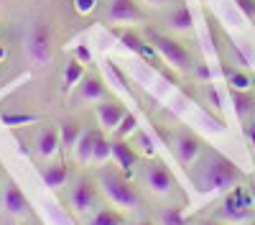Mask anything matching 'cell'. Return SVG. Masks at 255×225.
<instances>
[{
  "instance_id": "obj_1",
  "label": "cell",
  "mask_w": 255,
  "mask_h": 225,
  "mask_svg": "<svg viewBox=\"0 0 255 225\" xmlns=\"http://www.w3.org/2000/svg\"><path fill=\"white\" fill-rule=\"evenodd\" d=\"M240 179H243V172L235 167V161H230L222 154H209L202 161V167H199V172L194 177L197 187L202 192H225V190H232Z\"/></svg>"
},
{
  "instance_id": "obj_2",
  "label": "cell",
  "mask_w": 255,
  "mask_h": 225,
  "mask_svg": "<svg viewBox=\"0 0 255 225\" xmlns=\"http://www.w3.org/2000/svg\"><path fill=\"white\" fill-rule=\"evenodd\" d=\"M148 38H151L153 49L158 51V56L166 61V64H171L179 72L191 69V54H189V49L184 44H179L176 38H168V36L156 33V31H148Z\"/></svg>"
},
{
  "instance_id": "obj_3",
  "label": "cell",
  "mask_w": 255,
  "mask_h": 225,
  "mask_svg": "<svg viewBox=\"0 0 255 225\" xmlns=\"http://www.w3.org/2000/svg\"><path fill=\"white\" fill-rule=\"evenodd\" d=\"M26 51L33 64H46L51 59V26L46 20H33L26 33Z\"/></svg>"
},
{
  "instance_id": "obj_4",
  "label": "cell",
  "mask_w": 255,
  "mask_h": 225,
  "mask_svg": "<svg viewBox=\"0 0 255 225\" xmlns=\"http://www.w3.org/2000/svg\"><path fill=\"white\" fill-rule=\"evenodd\" d=\"M102 192L108 195L110 202L120 205V208H135L138 205V192L130 182L120 174H102Z\"/></svg>"
},
{
  "instance_id": "obj_5",
  "label": "cell",
  "mask_w": 255,
  "mask_h": 225,
  "mask_svg": "<svg viewBox=\"0 0 255 225\" xmlns=\"http://www.w3.org/2000/svg\"><path fill=\"white\" fill-rule=\"evenodd\" d=\"M145 184L151 187V192L156 195H168L174 187H176V182H174V174L168 172V167L163 161H153L151 167H148L145 172Z\"/></svg>"
},
{
  "instance_id": "obj_6",
  "label": "cell",
  "mask_w": 255,
  "mask_h": 225,
  "mask_svg": "<svg viewBox=\"0 0 255 225\" xmlns=\"http://www.w3.org/2000/svg\"><path fill=\"white\" fill-rule=\"evenodd\" d=\"M108 20L110 23H138V20H143V10L138 8L135 0H113Z\"/></svg>"
},
{
  "instance_id": "obj_7",
  "label": "cell",
  "mask_w": 255,
  "mask_h": 225,
  "mask_svg": "<svg viewBox=\"0 0 255 225\" xmlns=\"http://www.w3.org/2000/svg\"><path fill=\"white\" fill-rule=\"evenodd\" d=\"M250 213H253L250 200L245 197L243 190L235 187V192H230L227 200H225V210H222V215H225L227 220H248Z\"/></svg>"
},
{
  "instance_id": "obj_8",
  "label": "cell",
  "mask_w": 255,
  "mask_h": 225,
  "mask_svg": "<svg viewBox=\"0 0 255 225\" xmlns=\"http://www.w3.org/2000/svg\"><path fill=\"white\" fill-rule=\"evenodd\" d=\"M3 205H5V210H8L10 215H15V218H23V215L31 213V205H28L26 195L20 192V187H18V184H13V182L8 184V190H5Z\"/></svg>"
},
{
  "instance_id": "obj_9",
  "label": "cell",
  "mask_w": 255,
  "mask_h": 225,
  "mask_svg": "<svg viewBox=\"0 0 255 225\" xmlns=\"http://www.w3.org/2000/svg\"><path fill=\"white\" fill-rule=\"evenodd\" d=\"M72 205L77 213H87L92 205H95V184L90 179H79L77 187L72 192Z\"/></svg>"
},
{
  "instance_id": "obj_10",
  "label": "cell",
  "mask_w": 255,
  "mask_h": 225,
  "mask_svg": "<svg viewBox=\"0 0 255 225\" xmlns=\"http://www.w3.org/2000/svg\"><path fill=\"white\" fill-rule=\"evenodd\" d=\"M123 115H125V110H123L120 102H108V100H102L100 105H97V118H100V123H102L105 128H110V131L120 126Z\"/></svg>"
},
{
  "instance_id": "obj_11",
  "label": "cell",
  "mask_w": 255,
  "mask_h": 225,
  "mask_svg": "<svg viewBox=\"0 0 255 225\" xmlns=\"http://www.w3.org/2000/svg\"><path fill=\"white\" fill-rule=\"evenodd\" d=\"M176 151H179V159H181L184 164H191V161L199 156V151H202V141H199L194 133L184 131V133L179 136V141H176Z\"/></svg>"
},
{
  "instance_id": "obj_12",
  "label": "cell",
  "mask_w": 255,
  "mask_h": 225,
  "mask_svg": "<svg viewBox=\"0 0 255 225\" xmlns=\"http://www.w3.org/2000/svg\"><path fill=\"white\" fill-rule=\"evenodd\" d=\"M105 82L100 77H84L79 82V97L87 102H102L105 100Z\"/></svg>"
},
{
  "instance_id": "obj_13",
  "label": "cell",
  "mask_w": 255,
  "mask_h": 225,
  "mask_svg": "<svg viewBox=\"0 0 255 225\" xmlns=\"http://www.w3.org/2000/svg\"><path fill=\"white\" fill-rule=\"evenodd\" d=\"M113 156L118 159V164H120V169L123 172H128L130 174L133 172V167L138 164V156H135V151L125 143V138H118V141H113Z\"/></svg>"
},
{
  "instance_id": "obj_14",
  "label": "cell",
  "mask_w": 255,
  "mask_h": 225,
  "mask_svg": "<svg viewBox=\"0 0 255 225\" xmlns=\"http://www.w3.org/2000/svg\"><path fill=\"white\" fill-rule=\"evenodd\" d=\"M95 143H97V133L95 131H82V136L77 138V146H74V154H77L79 164H90L92 161Z\"/></svg>"
},
{
  "instance_id": "obj_15",
  "label": "cell",
  "mask_w": 255,
  "mask_h": 225,
  "mask_svg": "<svg viewBox=\"0 0 255 225\" xmlns=\"http://www.w3.org/2000/svg\"><path fill=\"white\" fill-rule=\"evenodd\" d=\"M230 97H232V102H235V113H238L240 120H245L250 113H255V95L250 90H235L232 87Z\"/></svg>"
},
{
  "instance_id": "obj_16",
  "label": "cell",
  "mask_w": 255,
  "mask_h": 225,
  "mask_svg": "<svg viewBox=\"0 0 255 225\" xmlns=\"http://www.w3.org/2000/svg\"><path fill=\"white\" fill-rule=\"evenodd\" d=\"M38 154L44 156V159H49V156H54L56 154V149L61 146V138H59V131L56 128H44L38 133Z\"/></svg>"
},
{
  "instance_id": "obj_17",
  "label": "cell",
  "mask_w": 255,
  "mask_h": 225,
  "mask_svg": "<svg viewBox=\"0 0 255 225\" xmlns=\"http://www.w3.org/2000/svg\"><path fill=\"white\" fill-rule=\"evenodd\" d=\"M67 177H69V169H67V164H54V167H49L44 174H41V179H44V184L46 187H51V190H59L64 182H67Z\"/></svg>"
},
{
  "instance_id": "obj_18",
  "label": "cell",
  "mask_w": 255,
  "mask_h": 225,
  "mask_svg": "<svg viewBox=\"0 0 255 225\" xmlns=\"http://www.w3.org/2000/svg\"><path fill=\"white\" fill-rule=\"evenodd\" d=\"M168 26H171L174 31H191V26H194V20H191V10L186 5L174 8V13L168 15Z\"/></svg>"
},
{
  "instance_id": "obj_19",
  "label": "cell",
  "mask_w": 255,
  "mask_h": 225,
  "mask_svg": "<svg viewBox=\"0 0 255 225\" xmlns=\"http://www.w3.org/2000/svg\"><path fill=\"white\" fill-rule=\"evenodd\" d=\"M79 136H82V131H79V126H77L74 120L61 123V128H59V138H61V146H64V149H74Z\"/></svg>"
},
{
  "instance_id": "obj_20",
  "label": "cell",
  "mask_w": 255,
  "mask_h": 225,
  "mask_svg": "<svg viewBox=\"0 0 255 225\" xmlns=\"http://www.w3.org/2000/svg\"><path fill=\"white\" fill-rule=\"evenodd\" d=\"M0 120H3L5 126H28V123L38 120V115H33V113H3Z\"/></svg>"
},
{
  "instance_id": "obj_21",
  "label": "cell",
  "mask_w": 255,
  "mask_h": 225,
  "mask_svg": "<svg viewBox=\"0 0 255 225\" xmlns=\"http://www.w3.org/2000/svg\"><path fill=\"white\" fill-rule=\"evenodd\" d=\"M84 79V69H82V61H69L67 69H64V82H67V87H74Z\"/></svg>"
},
{
  "instance_id": "obj_22",
  "label": "cell",
  "mask_w": 255,
  "mask_h": 225,
  "mask_svg": "<svg viewBox=\"0 0 255 225\" xmlns=\"http://www.w3.org/2000/svg\"><path fill=\"white\" fill-rule=\"evenodd\" d=\"M113 156V143L108 141V138H102V136H97V143H95V156H92V161L95 164H105Z\"/></svg>"
},
{
  "instance_id": "obj_23",
  "label": "cell",
  "mask_w": 255,
  "mask_h": 225,
  "mask_svg": "<svg viewBox=\"0 0 255 225\" xmlns=\"http://www.w3.org/2000/svg\"><path fill=\"white\" fill-rule=\"evenodd\" d=\"M135 128H138V118H135L133 113H125L123 120H120V126H118L115 131H118V138H128Z\"/></svg>"
},
{
  "instance_id": "obj_24",
  "label": "cell",
  "mask_w": 255,
  "mask_h": 225,
  "mask_svg": "<svg viewBox=\"0 0 255 225\" xmlns=\"http://www.w3.org/2000/svg\"><path fill=\"white\" fill-rule=\"evenodd\" d=\"M90 225H123L120 223V218L115 215V213H108V210H100L95 218H92V223Z\"/></svg>"
},
{
  "instance_id": "obj_25",
  "label": "cell",
  "mask_w": 255,
  "mask_h": 225,
  "mask_svg": "<svg viewBox=\"0 0 255 225\" xmlns=\"http://www.w3.org/2000/svg\"><path fill=\"white\" fill-rule=\"evenodd\" d=\"M161 220H163V225H186V220H184V215H181L179 208H168L161 215Z\"/></svg>"
},
{
  "instance_id": "obj_26",
  "label": "cell",
  "mask_w": 255,
  "mask_h": 225,
  "mask_svg": "<svg viewBox=\"0 0 255 225\" xmlns=\"http://www.w3.org/2000/svg\"><path fill=\"white\" fill-rule=\"evenodd\" d=\"M230 85L235 90H250V79L243 72H230Z\"/></svg>"
},
{
  "instance_id": "obj_27",
  "label": "cell",
  "mask_w": 255,
  "mask_h": 225,
  "mask_svg": "<svg viewBox=\"0 0 255 225\" xmlns=\"http://www.w3.org/2000/svg\"><path fill=\"white\" fill-rule=\"evenodd\" d=\"M95 5H97V0H74V8H77V13H92L95 10Z\"/></svg>"
},
{
  "instance_id": "obj_28",
  "label": "cell",
  "mask_w": 255,
  "mask_h": 225,
  "mask_svg": "<svg viewBox=\"0 0 255 225\" xmlns=\"http://www.w3.org/2000/svg\"><path fill=\"white\" fill-rule=\"evenodd\" d=\"M235 3L248 18H255V0H235Z\"/></svg>"
},
{
  "instance_id": "obj_29",
  "label": "cell",
  "mask_w": 255,
  "mask_h": 225,
  "mask_svg": "<svg viewBox=\"0 0 255 225\" xmlns=\"http://www.w3.org/2000/svg\"><path fill=\"white\" fill-rule=\"evenodd\" d=\"M74 56H77V61H82V64H90V61H92V51L87 46H77Z\"/></svg>"
},
{
  "instance_id": "obj_30",
  "label": "cell",
  "mask_w": 255,
  "mask_h": 225,
  "mask_svg": "<svg viewBox=\"0 0 255 225\" xmlns=\"http://www.w3.org/2000/svg\"><path fill=\"white\" fill-rule=\"evenodd\" d=\"M143 3H148V5H153V8H158V5H163L166 0H143Z\"/></svg>"
},
{
  "instance_id": "obj_31",
  "label": "cell",
  "mask_w": 255,
  "mask_h": 225,
  "mask_svg": "<svg viewBox=\"0 0 255 225\" xmlns=\"http://www.w3.org/2000/svg\"><path fill=\"white\" fill-rule=\"evenodd\" d=\"M250 138H253V143H255V120H253V126H250Z\"/></svg>"
},
{
  "instance_id": "obj_32",
  "label": "cell",
  "mask_w": 255,
  "mask_h": 225,
  "mask_svg": "<svg viewBox=\"0 0 255 225\" xmlns=\"http://www.w3.org/2000/svg\"><path fill=\"white\" fill-rule=\"evenodd\" d=\"M202 225H220V223H215V220H207V223H202Z\"/></svg>"
},
{
  "instance_id": "obj_33",
  "label": "cell",
  "mask_w": 255,
  "mask_h": 225,
  "mask_svg": "<svg viewBox=\"0 0 255 225\" xmlns=\"http://www.w3.org/2000/svg\"><path fill=\"white\" fill-rule=\"evenodd\" d=\"M3 56H5V49H3V46H0V59H3Z\"/></svg>"
},
{
  "instance_id": "obj_34",
  "label": "cell",
  "mask_w": 255,
  "mask_h": 225,
  "mask_svg": "<svg viewBox=\"0 0 255 225\" xmlns=\"http://www.w3.org/2000/svg\"><path fill=\"white\" fill-rule=\"evenodd\" d=\"M245 225H255V220H248V223H245Z\"/></svg>"
},
{
  "instance_id": "obj_35",
  "label": "cell",
  "mask_w": 255,
  "mask_h": 225,
  "mask_svg": "<svg viewBox=\"0 0 255 225\" xmlns=\"http://www.w3.org/2000/svg\"><path fill=\"white\" fill-rule=\"evenodd\" d=\"M135 225H151V223H135Z\"/></svg>"
},
{
  "instance_id": "obj_36",
  "label": "cell",
  "mask_w": 255,
  "mask_h": 225,
  "mask_svg": "<svg viewBox=\"0 0 255 225\" xmlns=\"http://www.w3.org/2000/svg\"><path fill=\"white\" fill-rule=\"evenodd\" d=\"M253 205H255V190H253Z\"/></svg>"
}]
</instances>
